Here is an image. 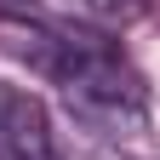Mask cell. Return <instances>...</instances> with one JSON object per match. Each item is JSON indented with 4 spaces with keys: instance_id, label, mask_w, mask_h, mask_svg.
I'll use <instances>...</instances> for the list:
<instances>
[{
    "instance_id": "2",
    "label": "cell",
    "mask_w": 160,
    "mask_h": 160,
    "mask_svg": "<svg viewBox=\"0 0 160 160\" xmlns=\"http://www.w3.org/2000/svg\"><path fill=\"white\" fill-rule=\"evenodd\" d=\"M86 6L103 17H132V12H143V0H86Z\"/></svg>"
},
{
    "instance_id": "1",
    "label": "cell",
    "mask_w": 160,
    "mask_h": 160,
    "mask_svg": "<svg viewBox=\"0 0 160 160\" xmlns=\"http://www.w3.org/2000/svg\"><path fill=\"white\" fill-rule=\"evenodd\" d=\"M6 46L23 57V63H34L40 74H63V34L57 29H40V23H6Z\"/></svg>"
}]
</instances>
